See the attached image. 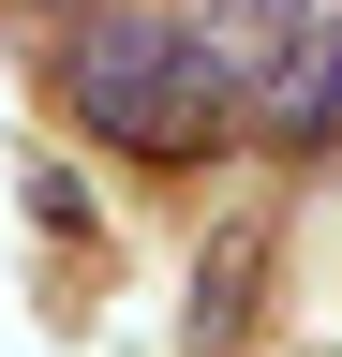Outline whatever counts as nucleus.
Listing matches in <instances>:
<instances>
[{"label": "nucleus", "mask_w": 342, "mask_h": 357, "mask_svg": "<svg viewBox=\"0 0 342 357\" xmlns=\"http://www.w3.org/2000/svg\"><path fill=\"white\" fill-rule=\"evenodd\" d=\"M60 105H75V134H104L134 164H208L238 134V75L194 15H90L60 45Z\"/></svg>", "instance_id": "1"}, {"label": "nucleus", "mask_w": 342, "mask_h": 357, "mask_svg": "<svg viewBox=\"0 0 342 357\" xmlns=\"http://www.w3.org/2000/svg\"><path fill=\"white\" fill-rule=\"evenodd\" d=\"M253 253H268L253 223H224V238H208V298H194V357H224V342H238V298H253Z\"/></svg>", "instance_id": "2"}, {"label": "nucleus", "mask_w": 342, "mask_h": 357, "mask_svg": "<svg viewBox=\"0 0 342 357\" xmlns=\"http://www.w3.org/2000/svg\"><path fill=\"white\" fill-rule=\"evenodd\" d=\"M60 15H90V0H60Z\"/></svg>", "instance_id": "3"}]
</instances>
